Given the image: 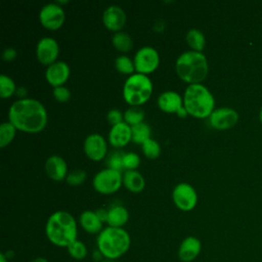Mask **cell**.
I'll use <instances>...</instances> for the list:
<instances>
[{"mask_svg":"<svg viewBox=\"0 0 262 262\" xmlns=\"http://www.w3.org/2000/svg\"><path fill=\"white\" fill-rule=\"evenodd\" d=\"M8 121L20 131L38 133L47 123V111L44 104L35 98H18L8 111Z\"/></svg>","mask_w":262,"mask_h":262,"instance_id":"6da1fadb","label":"cell"},{"mask_svg":"<svg viewBox=\"0 0 262 262\" xmlns=\"http://www.w3.org/2000/svg\"><path fill=\"white\" fill-rule=\"evenodd\" d=\"M47 239L54 246L67 248L78 239V225L74 216L63 210L53 212L45 224Z\"/></svg>","mask_w":262,"mask_h":262,"instance_id":"7a4b0ae2","label":"cell"},{"mask_svg":"<svg viewBox=\"0 0 262 262\" xmlns=\"http://www.w3.org/2000/svg\"><path fill=\"white\" fill-rule=\"evenodd\" d=\"M175 71L178 77L188 85L204 81L209 72V64L203 52L187 50L176 59Z\"/></svg>","mask_w":262,"mask_h":262,"instance_id":"3957f363","label":"cell"},{"mask_svg":"<svg viewBox=\"0 0 262 262\" xmlns=\"http://www.w3.org/2000/svg\"><path fill=\"white\" fill-rule=\"evenodd\" d=\"M96 246L104 258L116 260L130 249L131 236L123 227L106 226L97 234Z\"/></svg>","mask_w":262,"mask_h":262,"instance_id":"277c9868","label":"cell"},{"mask_svg":"<svg viewBox=\"0 0 262 262\" xmlns=\"http://www.w3.org/2000/svg\"><path fill=\"white\" fill-rule=\"evenodd\" d=\"M183 105L188 115L204 119L209 118L215 110V99L211 91L202 83L190 84L184 90Z\"/></svg>","mask_w":262,"mask_h":262,"instance_id":"5b68a950","label":"cell"},{"mask_svg":"<svg viewBox=\"0 0 262 262\" xmlns=\"http://www.w3.org/2000/svg\"><path fill=\"white\" fill-rule=\"evenodd\" d=\"M123 98L131 106H139L146 102L152 93V82L147 75L134 73L123 85Z\"/></svg>","mask_w":262,"mask_h":262,"instance_id":"8992f818","label":"cell"},{"mask_svg":"<svg viewBox=\"0 0 262 262\" xmlns=\"http://www.w3.org/2000/svg\"><path fill=\"white\" fill-rule=\"evenodd\" d=\"M122 184L123 173L107 167L98 171L92 179L94 189L103 194H111L118 191Z\"/></svg>","mask_w":262,"mask_h":262,"instance_id":"52a82bcc","label":"cell"},{"mask_svg":"<svg viewBox=\"0 0 262 262\" xmlns=\"http://www.w3.org/2000/svg\"><path fill=\"white\" fill-rule=\"evenodd\" d=\"M136 73L147 75L152 73L160 63V55L152 46H142L133 57Z\"/></svg>","mask_w":262,"mask_h":262,"instance_id":"ba28073f","label":"cell"},{"mask_svg":"<svg viewBox=\"0 0 262 262\" xmlns=\"http://www.w3.org/2000/svg\"><path fill=\"white\" fill-rule=\"evenodd\" d=\"M172 201L179 210L191 211L198 204L196 190L189 183L180 182L172 190Z\"/></svg>","mask_w":262,"mask_h":262,"instance_id":"9c48e42d","label":"cell"},{"mask_svg":"<svg viewBox=\"0 0 262 262\" xmlns=\"http://www.w3.org/2000/svg\"><path fill=\"white\" fill-rule=\"evenodd\" d=\"M66 19L63 8L57 2L45 4L39 12V20L41 25L48 30L59 29Z\"/></svg>","mask_w":262,"mask_h":262,"instance_id":"30bf717a","label":"cell"},{"mask_svg":"<svg viewBox=\"0 0 262 262\" xmlns=\"http://www.w3.org/2000/svg\"><path fill=\"white\" fill-rule=\"evenodd\" d=\"M238 121V114L229 106L215 108L209 117L211 127L217 130H226L233 127Z\"/></svg>","mask_w":262,"mask_h":262,"instance_id":"8fae6325","label":"cell"},{"mask_svg":"<svg viewBox=\"0 0 262 262\" xmlns=\"http://www.w3.org/2000/svg\"><path fill=\"white\" fill-rule=\"evenodd\" d=\"M59 54V45L57 41L52 37L41 38L36 45L37 59L45 66H49L56 61Z\"/></svg>","mask_w":262,"mask_h":262,"instance_id":"7c38bea8","label":"cell"},{"mask_svg":"<svg viewBox=\"0 0 262 262\" xmlns=\"http://www.w3.org/2000/svg\"><path fill=\"white\" fill-rule=\"evenodd\" d=\"M83 149L88 159L92 161H100L105 158L107 152L106 140L101 134L91 133L85 138Z\"/></svg>","mask_w":262,"mask_h":262,"instance_id":"4fadbf2b","label":"cell"},{"mask_svg":"<svg viewBox=\"0 0 262 262\" xmlns=\"http://www.w3.org/2000/svg\"><path fill=\"white\" fill-rule=\"evenodd\" d=\"M126 13L124 9L119 5L107 6L102 13V23L104 27L111 31L120 32L126 24Z\"/></svg>","mask_w":262,"mask_h":262,"instance_id":"5bb4252c","label":"cell"},{"mask_svg":"<svg viewBox=\"0 0 262 262\" xmlns=\"http://www.w3.org/2000/svg\"><path fill=\"white\" fill-rule=\"evenodd\" d=\"M70 77V67L66 61L56 60L49 64L45 71L46 81L54 87L62 86Z\"/></svg>","mask_w":262,"mask_h":262,"instance_id":"9a60e30c","label":"cell"},{"mask_svg":"<svg viewBox=\"0 0 262 262\" xmlns=\"http://www.w3.org/2000/svg\"><path fill=\"white\" fill-rule=\"evenodd\" d=\"M201 250V241L194 235H188L180 243L177 255L181 262H192L199 257Z\"/></svg>","mask_w":262,"mask_h":262,"instance_id":"2e32d148","label":"cell"},{"mask_svg":"<svg viewBox=\"0 0 262 262\" xmlns=\"http://www.w3.org/2000/svg\"><path fill=\"white\" fill-rule=\"evenodd\" d=\"M45 172L54 181H61L68 175V165L64 159L58 155H52L45 162Z\"/></svg>","mask_w":262,"mask_h":262,"instance_id":"e0dca14e","label":"cell"},{"mask_svg":"<svg viewBox=\"0 0 262 262\" xmlns=\"http://www.w3.org/2000/svg\"><path fill=\"white\" fill-rule=\"evenodd\" d=\"M157 103L163 112L176 114L183 106V96L174 90H166L158 96Z\"/></svg>","mask_w":262,"mask_h":262,"instance_id":"ac0fdd59","label":"cell"},{"mask_svg":"<svg viewBox=\"0 0 262 262\" xmlns=\"http://www.w3.org/2000/svg\"><path fill=\"white\" fill-rule=\"evenodd\" d=\"M132 140L131 126L126 122H121L112 126L108 132V141L114 147H123Z\"/></svg>","mask_w":262,"mask_h":262,"instance_id":"d6986e66","label":"cell"},{"mask_svg":"<svg viewBox=\"0 0 262 262\" xmlns=\"http://www.w3.org/2000/svg\"><path fill=\"white\" fill-rule=\"evenodd\" d=\"M79 223L81 227L90 234H98L104 227L95 211L85 210L80 214Z\"/></svg>","mask_w":262,"mask_h":262,"instance_id":"ffe728a7","label":"cell"},{"mask_svg":"<svg viewBox=\"0 0 262 262\" xmlns=\"http://www.w3.org/2000/svg\"><path fill=\"white\" fill-rule=\"evenodd\" d=\"M129 220L128 210L121 205H113L107 209V226L123 227Z\"/></svg>","mask_w":262,"mask_h":262,"instance_id":"44dd1931","label":"cell"},{"mask_svg":"<svg viewBox=\"0 0 262 262\" xmlns=\"http://www.w3.org/2000/svg\"><path fill=\"white\" fill-rule=\"evenodd\" d=\"M123 184L129 191L140 192L145 186V180L139 171L126 170L123 173Z\"/></svg>","mask_w":262,"mask_h":262,"instance_id":"7402d4cb","label":"cell"},{"mask_svg":"<svg viewBox=\"0 0 262 262\" xmlns=\"http://www.w3.org/2000/svg\"><path fill=\"white\" fill-rule=\"evenodd\" d=\"M185 41L187 45L191 48V50L194 51L202 52L206 45V38L204 33L195 28H192L186 32Z\"/></svg>","mask_w":262,"mask_h":262,"instance_id":"603a6c76","label":"cell"},{"mask_svg":"<svg viewBox=\"0 0 262 262\" xmlns=\"http://www.w3.org/2000/svg\"><path fill=\"white\" fill-rule=\"evenodd\" d=\"M112 44L118 51L126 53L132 49L133 39L127 32L120 31L114 33L112 37Z\"/></svg>","mask_w":262,"mask_h":262,"instance_id":"cb8c5ba5","label":"cell"},{"mask_svg":"<svg viewBox=\"0 0 262 262\" xmlns=\"http://www.w3.org/2000/svg\"><path fill=\"white\" fill-rule=\"evenodd\" d=\"M132 131V141L135 143L142 144L145 140L150 138V127L147 123L142 122L131 127Z\"/></svg>","mask_w":262,"mask_h":262,"instance_id":"d4e9b609","label":"cell"},{"mask_svg":"<svg viewBox=\"0 0 262 262\" xmlns=\"http://www.w3.org/2000/svg\"><path fill=\"white\" fill-rule=\"evenodd\" d=\"M144 119V112L139 106H130L124 113V122L129 126H135L142 123Z\"/></svg>","mask_w":262,"mask_h":262,"instance_id":"484cf974","label":"cell"},{"mask_svg":"<svg viewBox=\"0 0 262 262\" xmlns=\"http://www.w3.org/2000/svg\"><path fill=\"white\" fill-rule=\"evenodd\" d=\"M115 68L119 73L126 74L129 76L134 74L135 71L133 59H131L129 56L125 54H121L115 59Z\"/></svg>","mask_w":262,"mask_h":262,"instance_id":"4316f807","label":"cell"},{"mask_svg":"<svg viewBox=\"0 0 262 262\" xmlns=\"http://www.w3.org/2000/svg\"><path fill=\"white\" fill-rule=\"evenodd\" d=\"M16 128L8 121L3 122L0 126V146L5 147L14 138L16 133Z\"/></svg>","mask_w":262,"mask_h":262,"instance_id":"83f0119b","label":"cell"},{"mask_svg":"<svg viewBox=\"0 0 262 262\" xmlns=\"http://www.w3.org/2000/svg\"><path fill=\"white\" fill-rule=\"evenodd\" d=\"M67 250H68L69 255L74 260H78V261L85 259L88 255V250H87L86 245L79 239H76L71 245H69L67 247Z\"/></svg>","mask_w":262,"mask_h":262,"instance_id":"f1b7e54d","label":"cell"},{"mask_svg":"<svg viewBox=\"0 0 262 262\" xmlns=\"http://www.w3.org/2000/svg\"><path fill=\"white\" fill-rule=\"evenodd\" d=\"M15 82L7 75L2 74L0 76V96L2 98H8L16 92Z\"/></svg>","mask_w":262,"mask_h":262,"instance_id":"f546056e","label":"cell"},{"mask_svg":"<svg viewBox=\"0 0 262 262\" xmlns=\"http://www.w3.org/2000/svg\"><path fill=\"white\" fill-rule=\"evenodd\" d=\"M141 149L143 155L148 159H156L161 154V145L151 137L141 144Z\"/></svg>","mask_w":262,"mask_h":262,"instance_id":"4dcf8cb0","label":"cell"},{"mask_svg":"<svg viewBox=\"0 0 262 262\" xmlns=\"http://www.w3.org/2000/svg\"><path fill=\"white\" fill-rule=\"evenodd\" d=\"M122 165H123L124 171L136 170L138 168V166L140 165V158L136 152H133V151L124 152Z\"/></svg>","mask_w":262,"mask_h":262,"instance_id":"1f68e13d","label":"cell"},{"mask_svg":"<svg viewBox=\"0 0 262 262\" xmlns=\"http://www.w3.org/2000/svg\"><path fill=\"white\" fill-rule=\"evenodd\" d=\"M86 177H87V174H86L85 170L75 169V170H72L71 172L68 173V175L66 177V181L70 185L76 186V185L82 184L85 181Z\"/></svg>","mask_w":262,"mask_h":262,"instance_id":"d6a6232c","label":"cell"},{"mask_svg":"<svg viewBox=\"0 0 262 262\" xmlns=\"http://www.w3.org/2000/svg\"><path fill=\"white\" fill-rule=\"evenodd\" d=\"M123 155H124V152H122V151H115V152H112V154L107 157V160H106L107 168L115 169V170H118V171H121V172H122V170H124V169H123V165H122Z\"/></svg>","mask_w":262,"mask_h":262,"instance_id":"836d02e7","label":"cell"},{"mask_svg":"<svg viewBox=\"0 0 262 262\" xmlns=\"http://www.w3.org/2000/svg\"><path fill=\"white\" fill-rule=\"evenodd\" d=\"M52 94H53V97L55 98V100H57L59 102H67L71 98V91L69 90L68 87H66L63 85L54 87Z\"/></svg>","mask_w":262,"mask_h":262,"instance_id":"e575fe53","label":"cell"},{"mask_svg":"<svg viewBox=\"0 0 262 262\" xmlns=\"http://www.w3.org/2000/svg\"><path fill=\"white\" fill-rule=\"evenodd\" d=\"M106 120L112 126L117 125L124 121V114H122L118 108H112L106 114Z\"/></svg>","mask_w":262,"mask_h":262,"instance_id":"d590c367","label":"cell"},{"mask_svg":"<svg viewBox=\"0 0 262 262\" xmlns=\"http://www.w3.org/2000/svg\"><path fill=\"white\" fill-rule=\"evenodd\" d=\"M16 55H17V53L14 48L7 47L4 49V51L2 53V58L6 61H10V60H13L16 57Z\"/></svg>","mask_w":262,"mask_h":262,"instance_id":"8d00e7d4","label":"cell"},{"mask_svg":"<svg viewBox=\"0 0 262 262\" xmlns=\"http://www.w3.org/2000/svg\"><path fill=\"white\" fill-rule=\"evenodd\" d=\"M95 212H96L97 216L99 217V219H100L103 223L106 222V220H107V209L99 208V209H97Z\"/></svg>","mask_w":262,"mask_h":262,"instance_id":"74e56055","label":"cell"},{"mask_svg":"<svg viewBox=\"0 0 262 262\" xmlns=\"http://www.w3.org/2000/svg\"><path fill=\"white\" fill-rule=\"evenodd\" d=\"M92 258H93V260H94V261L99 262V261H101L104 257H103L102 253H101L98 249H95V250L92 252Z\"/></svg>","mask_w":262,"mask_h":262,"instance_id":"f35d334b","label":"cell"},{"mask_svg":"<svg viewBox=\"0 0 262 262\" xmlns=\"http://www.w3.org/2000/svg\"><path fill=\"white\" fill-rule=\"evenodd\" d=\"M177 114V116L178 117H181V118H184V117H186L187 115H188V113H187V111H186V108L184 107V105L176 113Z\"/></svg>","mask_w":262,"mask_h":262,"instance_id":"ab89813d","label":"cell"},{"mask_svg":"<svg viewBox=\"0 0 262 262\" xmlns=\"http://www.w3.org/2000/svg\"><path fill=\"white\" fill-rule=\"evenodd\" d=\"M31 262H49L45 257H36Z\"/></svg>","mask_w":262,"mask_h":262,"instance_id":"60d3db41","label":"cell"},{"mask_svg":"<svg viewBox=\"0 0 262 262\" xmlns=\"http://www.w3.org/2000/svg\"><path fill=\"white\" fill-rule=\"evenodd\" d=\"M4 254H5V256L7 257V259H8V260L12 259V257L14 256V252H13L12 250H8L7 252H4Z\"/></svg>","mask_w":262,"mask_h":262,"instance_id":"b9f144b4","label":"cell"},{"mask_svg":"<svg viewBox=\"0 0 262 262\" xmlns=\"http://www.w3.org/2000/svg\"><path fill=\"white\" fill-rule=\"evenodd\" d=\"M9 260L7 259V257L5 256V254H4V252H2L1 254H0V262H8Z\"/></svg>","mask_w":262,"mask_h":262,"instance_id":"7bdbcfd3","label":"cell"},{"mask_svg":"<svg viewBox=\"0 0 262 262\" xmlns=\"http://www.w3.org/2000/svg\"><path fill=\"white\" fill-rule=\"evenodd\" d=\"M259 120H260V122L262 123V107H261V110H260V113H259Z\"/></svg>","mask_w":262,"mask_h":262,"instance_id":"ee69618b","label":"cell"}]
</instances>
